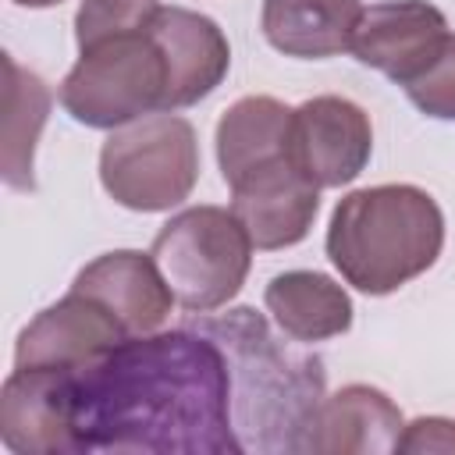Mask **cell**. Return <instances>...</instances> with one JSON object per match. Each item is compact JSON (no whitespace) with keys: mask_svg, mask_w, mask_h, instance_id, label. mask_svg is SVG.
<instances>
[{"mask_svg":"<svg viewBox=\"0 0 455 455\" xmlns=\"http://www.w3.org/2000/svg\"><path fill=\"white\" fill-rule=\"evenodd\" d=\"M100 181L117 206L135 213L185 203L199 181L196 128L171 110L114 128L100 149Z\"/></svg>","mask_w":455,"mask_h":455,"instance_id":"5b68a950","label":"cell"},{"mask_svg":"<svg viewBox=\"0 0 455 455\" xmlns=\"http://www.w3.org/2000/svg\"><path fill=\"white\" fill-rule=\"evenodd\" d=\"M71 288L103 302L128 334H153L174 306V291L167 288L153 256L135 249L96 256L89 267L78 270Z\"/></svg>","mask_w":455,"mask_h":455,"instance_id":"4fadbf2b","label":"cell"},{"mask_svg":"<svg viewBox=\"0 0 455 455\" xmlns=\"http://www.w3.org/2000/svg\"><path fill=\"white\" fill-rule=\"evenodd\" d=\"M398 451H455V419L423 416L405 423Z\"/></svg>","mask_w":455,"mask_h":455,"instance_id":"44dd1931","label":"cell"},{"mask_svg":"<svg viewBox=\"0 0 455 455\" xmlns=\"http://www.w3.org/2000/svg\"><path fill=\"white\" fill-rule=\"evenodd\" d=\"M363 11L359 0H263L259 25L277 53L323 60L352 50Z\"/></svg>","mask_w":455,"mask_h":455,"instance_id":"9a60e30c","label":"cell"},{"mask_svg":"<svg viewBox=\"0 0 455 455\" xmlns=\"http://www.w3.org/2000/svg\"><path fill=\"white\" fill-rule=\"evenodd\" d=\"M448 21L427 0H384L363 11L352 36L359 64L387 75L391 82H412L444 46Z\"/></svg>","mask_w":455,"mask_h":455,"instance_id":"ba28073f","label":"cell"},{"mask_svg":"<svg viewBox=\"0 0 455 455\" xmlns=\"http://www.w3.org/2000/svg\"><path fill=\"white\" fill-rule=\"evenodd\" d=\"M291 110L274 96H242L217 124V164L228 185L288 160Z\"/></svg>","mask_w":455,"mask_h":455,"instance_id":"2e32d148","label":"cell"},{"mask_svg":"<svg viewBox=\"0 0 455 455\" xmlns=\"http://www.w3.org/2000/svg\"><path fill=\"white\" fill-rule=\"evenodd\" d=\"M373 153V128L359 103L313 96L291 110L288 160L316 188H341L363 174Z\"/></svg>","mask_w":455,"mask_h":455,"instance_id":"52a82bcc","label":"cell"},{"mask_svg":"<svg viewBox=\"0 0 455 455\" xmlns=\"http://www.w3.org/2000/svg\"><path fill=\"white\" fill-rule=\"evenodd\" d=\"M402 89L412 100V107L423 110L427 117L455 121V36L451 32H448L444 46L437 50V57Z\"/></svg>","mask_w":455,"mask_h":455,"instance_id":"ffe728a7","label":"cell"},{"mask_svg":"<svg viewBox=\"0 0 455 455\" xmlns=\"http://www.w3.org/2000/svg\"><path fill=\"white\" fill-rule=\"evenodd\" d=\"M0 437L18 455H75L68 370L14 366L0 391Z\"/></svg>","mask_w":455,"mask_h":455,"instance_id":"30bf717a","label":"cell"},{"mask_svg":"<svg viewBox=\"0 0 455 455\" xmlns=\"http://www.w3.org/2000/svg\"><path fill=\"white\" fill-rule=\"evenodd\" d=\"M263 302L274 323L295 341H327L352 327V299L348 291L316 270H284L277 274Z\"/></svg>","mask_w":455,"mask_h":455,"instance_id":"e0dca14e","label":"cell"},{"mask_svg":"<svg viewBox=\"0 0 455 455\" xmlns=\"http://www.w3.org/2000/svg\"><path fill=\"white\" fill-rule=\"evenodd\" d=\"M75 455H242L220 345L181 323L68 370Z\"/></svg>","mask_w":455,"mask_h":455,"instance_id":"6da1fadb","label":"cell"},{"mask_svg":"<svg viewBox=\"0 0 455 455\" xmlns=\"http://www.w3.org/2000/svg\"><path fill=\"white\" fill-rule=\"evenodd\" d=\"M149 32L167 64L164 110L192 107L224 82V75L231 68V46L213 18L188 11V7L160 4Z\"/></svg>","mask_w":455,"mask_h":455,"instance_id":"8fae6325","label":"cell"},{"mask_svg":"<svg viewBox=\"0 0 455 455\" xmlns=\"http://www.w3.org/2000/svg\"><path fill=\"white\" fill-rule=\"evenodd\" d=\"M402 430H405L402 412L384 391H377L370 384H348L338 395L320 402L309 437H306V451L391 455V451H398Z\"/></svg>","mask_w":455,"mask_h":455,"instance_id":"5bb4252c","label":"cell"},{"mask_svg":"<svg viewBox=\"0 0 455 455\" xmlns=\"http://www.w3.org/2000/svg\"><path fill=\"white\" fill-rule=\"evenodd\" d=\"M252 249L249 231L231 210L188 206L156 231L149 256L181 309L213 313L242 291Z\"/></svg>","mask_w":455,"mask_h":455,"instance_id":"277c9868","label":"cell"},{"mask_svg":"<svg viewBox=\"0 0 455 455\" xmlns=\"http://www.w3.org/2000/svg\"><path fill=\"white\" fill-rule=\"evenodd\" d=\"M188 327L213 338L231 373V423L242 451H306V437L327 373L320 355L281 341L267 316L238 306L228 313H188Z\"/></svg>","mask_w":455,"mask_h":455,"instance_id":"7a4b0ae2","label":"cell"},{"mask_svg":"<svg viewBox=\"0 0 455 455\" xmlns=\"http://www.w3.org/2000/svg\"><path fill=\"white\" fill-rule=\"evenodd\" d=\"M4 181L18 192H32V153L50 114V89L11 53H4Z\"/></svg>","mask_w":455,"mask_h":455,"instance_id":"ac0fdd59","label":"cell"},{"mask_svg":"<svg viewBox=\"0 0 455 455\" xmlns=\"http://www.w3.org/2000/svg\"><path fill=\"white\" fill-rule=\"evenodd\" d=\"M167 64L153 32H128L78 50L60 82V107L85 128H121L164 110Z\"/></svg>","mask_w":455,"mask_h":455,"instance_id":"8992f818","label":"cell"},{"mask_svg":"<svg viewBox=\"0 0 455 455\" xmlns=\"http://www.w3.org/2000/svg\"><path fill=\"white\" fill-rule=\"evenodd\" d=\"M316 210L320 188L306 181L291 160H277L231 185V213L242 220L256 249H288L302 242Z\"/></svg>","mask_w":455,"mask_h":455,"instance_id":"7c38bea8","label":"cell"},{"mask_svg":"<svg viewBox=\"0 0 455 455\" xmlns=\"http://www.w3.org/2000/svg\"><path fill=\"white\" fill-rule=\"evenodd\" d=\"M444 213L416 185H373L348 192L327 228V256L338 274L366 291L391 295L437 263Z\"/></svg>","mask_w":455,"mask_h":455,"instance_id":"3957f363","label":"cell"},{"mask_svg":"<svg viewBox=\"0 0 455 455\" xmlns=\"http://www.w3.org/2000/svg\"><path fill=\"white\" fill-rule=\"evenodd\" d=\"M132 338L121 320L96 299L82 291H68L60 302L46 306L14 345V366H43V370H71L92 363Z\"/></svg>","mask_w":455,"mask_h":455,"instance_id":"9c48e42d","label":"cell"},{"mask_svg":"<svg viewBox=\"0 0 455 455\" xmlns=\"http://www.w3.org/2000/svg\"><path fill=\"white\" fill-rule=\"evenodd\" d=\"M160 11V0H82L75 14V39L78 50L96 46L114 36L146 32Z\"/></svg>","mask_w":455,"mask_h":455,"instance_id":"d6986e66","label":"cell"},{"mask_svg":"<svg viewBox=\"0 0 455 455\" xmlns=\"http://www.w3.org/2000/svg\"><path fill=\"white\" fill-rule=\"evenodd\" d=\"M18 7H53V4H60V0H14Z\"/></svg>","mask_w":455,"mask_h":455,"instance_id":"7402d4cb","label":"cell"}]
</instances>
